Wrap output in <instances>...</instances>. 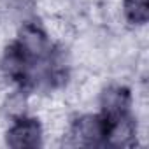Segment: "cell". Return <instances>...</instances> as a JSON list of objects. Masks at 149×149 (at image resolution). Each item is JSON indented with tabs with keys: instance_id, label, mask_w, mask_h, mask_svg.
Here are the masks:
<instances>
[{
	"instance_id": "6da1fadb",
	"label": "cell",
	"mask_w": 149,
	"mask_h": 149,
	"mask_svg": "<svg viewBox=\"0 0 149 149\" xmlns=\"http://www.w3.org/2000/svg\"><path fill=\"white\" fill-rule=\"evenodd\" d=\"M7 77L25 88L53 86L63 77V68L46 32L39 25H25L4 56Z\"/></svg>"
},
{
	"instance_id": "7a4b0ae2",
	"label": "cell",
	"mask_w": 149,
	"mask_h": 149,
	"mask_svg": "<svg viewBox=\"0 0 149 149\" xmlns=\"http://www.w3.org/2000/svg\"><path fill=\"white\" fill-rule=\"evenodd\" d=\"M107 121L102 114H88L74 121L68 133V146L97 147L107 144Z\"/></svg>"
},
{
	"instance_id": "3957f363",
	"label": "cell",
	"mask_w": 149,
	"mask_h": 149,
	"mask_svg": "<svg viewBox=\"0 0 149 149\" xmlns=\"http://www.w3.org/2000/svg\"><path fill=\"white\" fill-rule=\"evenodd\" d=\"M100 104H102V116L107 121V128L132 118L130 116V91L123 86H109L102 93Z\"/></svg>"
},
{
	"instance_id": "277c9868",
	"label": "cell",
	"mask_w": 149,
	"mask_h": 149,
	"mask_svg": "<svg viewBox=\"0 0 149 149\" xmlns=\"http://www.w3.org/2000/svg\"><path fill=\"white\" fill-rule=\"evenodd\" d=\"M7 146L21 147H37L42 144V128L33 118H19L7 132Z\"/></svg>"
},
{
	"instance_id": "5b68a950",
	"label": "cell",
	"mask_w": 149,
	"mask_h": 149,
	"mask_svg": "<svg viewBox=\"0 0 149 149\" xmlns=\"http://www.w3.org/2000/svg\"><path fill=\"white\" fill-rule=\"evenodd\" d=\"M125 16L133 25H144L149 18L147 0H125Z\"/></svg>"
}]
</instances>
